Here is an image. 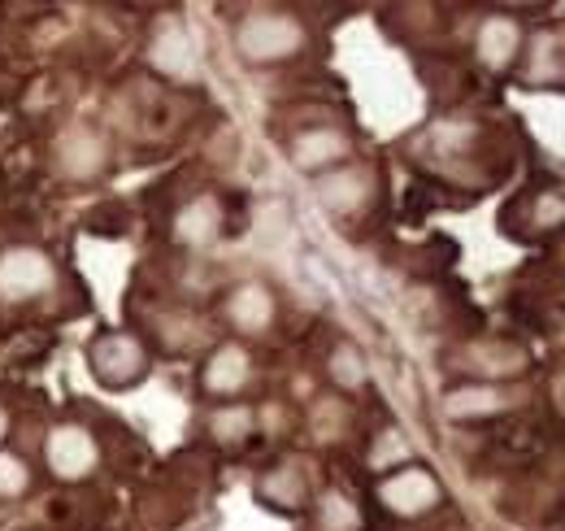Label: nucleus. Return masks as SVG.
<instances>
[{
    "mask_svg": "<svg viewBox=\"0 0 565 531\" xmlns=\"http://www.w3.org/2000/svg\"><path fill=\"white\" fill-rule=\"evenodd\" d=\"M309 44V26L287 9H248L235 22V53L248 66H283L301 57Z\"/></svg>",
    "mask_w": 565,
    "mask_h": 531,
    "instance_id": "f257e3e1",
    "label": "nucleus"
},
{
    "mask_svg": "<svg viewBox=\"0 0 565 531\" xmlns=\"http://www.w3.org/2000/svg\"><path fill=\"white\" fill-rule=\"evenodd\" d=\"M374 501L392 515V519H427L431 510L444 506V488L440 479L422 466V462H405L396 471H387L374 484Z\"/></svg>",
    "mask_w": 565,
    "mask_h": 531,
    "instance_id": "f03ea898",
    "label": "nucleus"
},
{
    "mask_svg": "<svg viewBox=\"0 0 565 531\" xmlns=\"http://www.w3.org/2000/svg\"><path fill=\"white\" fill-rule=\"evenodd\" d=\"M88 366L105 388H131L148 375V353L139 344V336L131 331H105L92 340L88 349Z\"/></svg>",
    "mask_w": 565,
    "mask_h": 531,
    "instance_id": "7ed1b4c3",
    "label": "nucleus"
},
{
    "mask_svg": "<svg viewBox=\"0 0 565 531\" xmlns=\"http://www.w3.org/2000/svg\"><path fill=\"white\" fill-rule=\"evenodd\" d=\"M522 53H527V31H522L518 18H509V13H483L478 18V26H474V57H478L483 70L505 75V70H513L522 61Z\"/></svg>",
    "mask_w": 565,
    "mask_h": 531,
    "instance_id": "20e7f679",
    "label": "nucleus"
},
{
    "mask_svg": "<svg viewBox=\"0 0 565 531\" xmlns=\"http://www.w3.org/2000/svg\"><path fill=\"white\" fill-rule=\"evenodd\" d=\"M44 457H48V471L66 484H79L97 471L101 462V449H97V436L79 422H61L48 431V444H44Z\"/></svg>",
    "mask_w": 565,
    "mask_h": 531,
    "instance_id": "39448f33",
    "label": "nucleus"
},
{
    "mask_svg": "<svg viewBox=\"0 0 565 531\" xmlns=\"http://www.w3.org/2000/svg\"><path fill=\"white\" fill-rule=\"evenodd\" d=\"M374 192H378L374 170L370 166H352V161H343V166L327 170L318 179V205L327 214H336V218H357L361 210H370Z\"/></svg>",
    "mask_w": 565,
    "mask_h": 531,
    "instance_id": "423d86ee",
    "label": "nucleus"
},
{
    "mask_svg": "<svg viewBox=\"0 0 565 531\" xmlns=\"http://www.w3.org/2000/svg\"><path fill=\"white\" fill-rule=\"evenodd\" d=\"M148 66L174 83H188L196 79L201 61H196V44H192V31L183 26V18H161L152 26V39H148Z\"/></svg>",
    "mask_w": 565,
    "mask_h": 531,
    "instance_id": "0eeeda50",
    "label": "nucleus"
},
{
    "mask_svg": "<svg viewBox=\"0 0 565 531\" xmlns=\"http://www.w3.org/2000/svg\"><path fill=\"white\" fill-rule=\"evenodd\" d=\"M348 152H352V135L336 127V123H318V127H305V132L292 135V144H287V157H292V166L296 170H305V174H327V170H336L348 161Z\"/></svg>",
    "mask_w": 565,
    "mask_h": 531,
    "instance_id": "6e6552de",
    "label": "nucleus"
},
{
    "mask_svg": "<svg viewBox=\"0 0 565 531\" xmlns=\"http://www.w3.org/2000/svg\"><path fill=\"white\" fill-rule=\"evenodd\" d=\"M110 166V144L105 135L88 123H70L66 132L57 135V170L75 183L101 179V170Z\"/></svg>",
    "mask_w": 565,
    "mask_h": 531,
    "instance_id": "1a4fd4ad",
    "label": "nucleus"
},
{
    "mask_svg": "<svg viewBox=\"0 0 565 531\" xmlns=\"http://www.w3.org/2000/svg\"><path fill=\"white\" fill-rule=\"evenodd\" d=\"M53 287V262L44 249L18 245L0 253V296L4 301H31Z\"/></svg>",
    "mask_w": 565,
    "mask_h": 531,
    "instance_id": "9d476101",
    "label": "nucleus"
},
{
    "mask_svg": "<svg viewBox=\"0 0 565 531\" xmlns=\"http://www.w3.org/2000/svg\"><path fill=\"white\" fill-rule=\"evenodd\" d=\"M223 314L239 336H261V331L274 327L279 301H274V292H270L261 279H244V283H235V287L226 292Z\"/></svg>",
    "mask_w": 565,
    "mask_h": 531,
    "instance_id": "9b49d317",
    "label": "nucleus"
},
{
    "mask_svg": "<svg viewBox=\"0 0 565 531\" xmlns=\"http://www.w3.org/2000/svg\"><path fill=\"white\" fill-rule=\"evenodd\" d=\"M518 405V397L500 384H456L444 393V418L452 422H487V418H500Z\"/></svg>",
    "mask_w": 565,
    "mask_h": 531,
    "instance_id": "f8f14e48",
    "label": "nucleus"
},
{
    "mask_svg": "<svg viewBox=\"0 0 565 531\" xmlns=\"http://www.w3.org/2000/svg\"><path fill=\"white\" fill-rule=\"evenodd\" d=\"M461 362H465L461 371H470L474 384H500V380L527 371V353L513 340H474L461 349Z\"/></svg>",
    "mask_w": 565,
    "mask_h": 531,
    "instance_id": "ddd939ff",
    "label": "nucleus"
},
{
    "mask_svg": "<svg viewBox=\"0 0 565 531\" xmlns=\"http://www.w3.org/2000/svg\"><path fill=\"white\" fill-rule=\"evenodd\" d=\"M252 384V353L239 340L218 344L201 366V388L210 397H239Z\"/></svg>",
    "mask_w": 565,
    "mask_h": 531,
    "instance_id": "4468645a",
    "label": "nucleus"
},
{
    "mask_svg": "<svg viewBox=\"0 0 565 531\" xmlns=\"http://www.w3.org/2000/svg\"><path fill=\"white\" fill-rule=\"evenodd\" d=\"M226 227V210L218 196H196L174 214V240L183 249H210Z\"/></svg>",
    "mask_w": 565,
    "mask_h": 531,
    "instance_id": "2eb2a0df",
    "label": "nucleus"
},
{
    "mask_svg": "<svg viewBox=\"0 0 565 531\" xmlns=\"http://www.w3.org/2000/svg\"><path fill=\"white\" fill-rule=\"evenodd\" d=\"M257 497L265 506H274V510H301V506H309V475H305V466L296 457L270 466L257 479Z\"/></svg>",
    "mask_w": 565,
    "mask_h": 531,
    "instance_id": "dca6fc26",
    "label": "nucleus"
},
{
    "mask_svg": "<svg viewBox=\"0 0 565 531\" xmlns=\"http://www.w3.org/2000/svg\"><path fill=\"white\" fill-rule=\"evenodd\" d=\"M522 214V236H557L565 231V192H553V188H540V192H527L518 205Z\"/></svg>",
    "mask_w": 565,
    "mask_h": 531,
    "instance_id": "f3484780",
    "label": "nucleus"
},
{
    "mask_svg": "<svg viewBox=\"0 0 565 531\" xmlns=\"http://www.w3.org/2000/svg\"><path fill=\"white\" fill-rule=\"evenodd\" d=\"M327 375L339 393H361L370 384V366H365V353L352 344V340H339L336 349L327 353Z\"/></svg>",
    "mask_w": 565,
    "mask_h": 531,
    "instance_id": "a211bd4d",
    "label": "nucleus"
},
{
    "mask_svg": "<svg viewBox=\"0 0 565 531\" xmlns=\"http://www.w3.org/2000/svg\"><path fill=\"white\" fill-rule=\"evenodd\" d=\"M252 427H257V414H252V405H239V400H226L210 414V436L226 449L244 444L252 436Z\"/></svg>",
    "mask_w": 565,
    "mask_h": 531,
    "instance_id": "6ab92c4d",
    "label": "nucleus"
},
{
    "mask_svg": "<svg viewBox=\"0 0 565 531\" xmlns=\"http://www.w3.org/2000/svg\"><path fill=\"white\" fill-rule=\"evenodd\" d=\"M318 528L323 531H357L361 528V506H357L348 493L327 488V493L318 497Z\"/></svg>",
    "mask_w": 565,
    "mask_h": 531,
    "instance_id": "aec40b11",
    "label": "nucleus"
},
{
    "mask_svg": "<svg viewBox=\"0 0 565 531\" xmlns=\"http://www.w3.org/2000/svg\"><path fill=\"white\" fill-rule=\"evenodd\" d=\"M405 457H409V444L400 440V431H383V440H374V449H370V466L383 475L405 466Z\"/></svg>",
    "mask_w": 565,
    "mask_h": 531,
    "instance_id": "412c9836",
    "label": "nucleus"
},
{
    "mask_svg": "<svg viewBox=\"0 0 565 531\" xmlns=\"http://www.w3.org/2000/svg\"><path fill=\"white\" fill-rule=\"evenodd\" d=\"M26 484H31L26 462L18 453H0V497H18L26 493Z\"/></svg>",
    "mask_w": 565,
    "mask_h": 531,
    "instance_id": "4be33fe9",
    "label": "nucleus"
},
{
    "mask_svg": "<svg viewBox=\"0 0 565 531\" xmlns=\"http://www.w3.org/2000/svg\"><path fill=\"white\" fill-rule=\"evenodd\" d=\"M4 427H9V422H4V409H0V440H4Z\"/></svg>",
    "mask_w": 565,
    "mask_h": 531,
    "instance_id": "5701e85b",
    "label": "nucleus"
}]
</instances>
